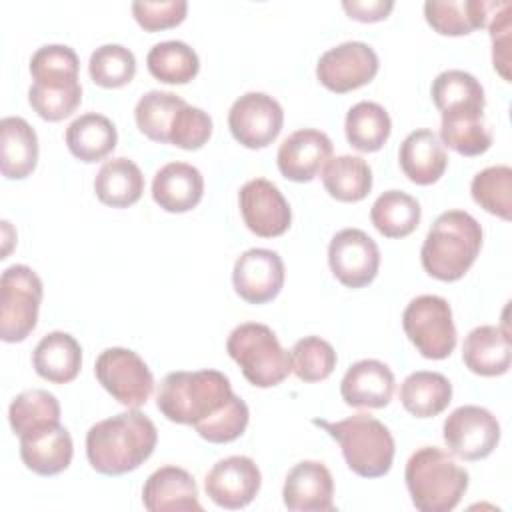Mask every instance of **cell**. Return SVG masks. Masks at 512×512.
Here are the masks:
<instances>
[{"instance_id": "obj_43", "label": "cell", "mask_w": 512, "mask_h": 512, "mask_svg": "<svg viewBox=\"0 0 512 512\" xmlns=\"http://www.w3.org/2000/svg\"><path fill=\"white\" fill-rule=\"evenodd\" d=\"M250 412L246 402L232 394L230 400L208 420L194 426L200 438L212 442V444H228L240 438L248 426Z\"/></svg>"}, {"instance_id": "obj_18", "label": "cell", "mask_w": 512, "mask_h": 512, "mask_svg": "<svg viewBox=\"0 0 512 512\" xmlns=\"http://www.w3.org/2000/svg\"><path fill=\"white\" fill-rule=\"evenodd\" d=\"M332 156V140L316 130L302 128L292 132L278 148V170L286 180L310 182L318 176Z\"/></svg>"}, {"instance_id": "obj_44", "label": "cell", "mask_w": 512, "mask_h": 512, "mask_svg": "<svg viewBox=\"0 0 512 512\" xmlns=\"http://www.w3.org/2000/svg\"><path fill=\"white\" fill-rule=\"evenodd\" d=\"M28 102L32 110L48 122H60L68 118L82 102V86L72 84L64 88H50L32 84L28 90Z\"/></svg>"}, {"instance_id": "obj_47", "label": "cell", "mask_w": 512, "mask_h": 512, "mask_svg": "<svg viewBox=\"0 0 512 512\" xmlns=\"http://www.w3.org/2000/svg\"><path fill=\"white\" fill-rule=\"evenodd\" d=\"M490 38H492V62L494 70L510 82V4L504 2L500 10L492 14L490 22Z\"/></svg>"}, {"instance_id": "obj_10", "label": "cell", "mask_w": 512, "mask_h": 512, "mask_svg": "<svg viewBox=\"0 0 512 512\" xmlns=\"http://www.w3.org/2000/svg\"><path fill=\"white\" fill-rule=\"evenodd\" d=\"M448 450L462 460H482L494 452L500 442V424L496 416L476 404L452 410L442 426Z\"/></svg>"}, {"instance_id": "obj_23", "label": "cell", "mask_w": 512, "mask_h": 512, "mask_svg": "<svg viewBox=\"0 0 512 512\" xmlns=\"http://www.w3.org/2000/svg\"><path fill=\"white\" fill-rule=\"evenodd\" d=\"M398 162L410 182L428 186L444 176L448 156L440 138L432 130L420 128L410 132L402 140L398 150Z\"/></svg>"}, {"instance_id": "obj_29", "label": "cell", "mask_w": 512, "mask_h": 512, "mask_svg": "<svg viewBox=\"0 0 512 512\" xmlns=\"http://www.w3.org/2000/svg\"><path fill=\"white\" fill-rule=\"evenodd\" d=\"M64 140L74 158L92 164L116 148L118 132L110 118L98 112H86L68 124Z\"/></svg>"}, {"instance_id": "obj_1", "label": "cell", "mask_w": 512, "mask_h": 512, "mask_svg": "<svg viewBox=\"0 0 512 512\" xmlns=\"http://www.w3.org/2000/svg\"><path fill=\"white\" fill-rule=\"evenodd\" d=\"M156 442L154 422L138 408H132L90 426L86 432V458L96 472L122 476L140 468L152 456Z\"/></svg>"}, {"instance_id": "obj_33", "label": "cell", "mask_w": 512, "mask_h": 512, "mask_svg": "<svg viewBox=\"0 0 512 512\" xmlns=\"http://www.w3.org/2000/svg\"><path fill=\"white\" fill-rule=\"evenodd\" d=\"M420 204L414 196L402 190L382 192L370 210V220L374 228L386 238H406L420 224Z\"/></svg>"}, {"instance_id": "obj_5", "label": "cell", "mask_w": 512, "mask_h": 512, "mask_svg": "<svg viewBox=\"0 0 512 512\" xmlns=\"http://www.w3.org/2000/svg\"><path fill=\"white\" fill-rule=\"evenodd\" d=\"M312 424L324 428L342 450L348 468L362 478H380L394 462V438L390 430L368 412H358L338 422L314 418Z\"/></svg>"}, {"instance_id": "obj_7", "label": "cell", "mask_w": 512, "mask_h": 512, "mask_svg": "<svg viewBox=\"0 0 512 512\" xmlns=\"http://www.w3.org/2000/svg\"><path fill=\"white\" fill-rule=\"evenodd\" d=\"M44 286L40 276L24 264H14L0 278V338L22 342L38 324Z\"/></svg>"}, {"instance_id": "obj_15", "label": "cell", "mask_w": 512, "mask_h": 512, "mask_svg": "<svg viewBox=\"0 0 512 512\" xmlns=\"http://www.w3.org/2000/svg\"><path fill=\"white\" fill-rule=\"evenodd\" d=\"M232 284L236 294L248 304L274 300L284 286V262L280 254L268 248L242 252L234 262Z\"/></svg>"}, {"instance_id": "obj_2", "label": "cell", "mask_w": 512, "mask_h": 512, "mask_svg": "<svg viewBox=\"0 0 512 512\" xmlns=\"http://www.w3.org/2000/svg\"><path fill=\"white\" fill-rule=\"evenodd\" d=\"M482 248V228L464 210L442 212L428 230L420 260L424 270L442 282L460 280Z\"/></svg>"}, {"instance_id": "obj_13", "label": "cell", "mask_w": 512, "mask_h": 512, "mask_svg": "<svg viewBox=\"0 0 512 512\" xmlns=\"http://www.w3.org/2000/svg\"><path fill=\"white\" fill-rule=\"evenodd\" d=\"M328 264L340 284L348 288H364L378 274L380 250L364 230L344 228L330 240Z\"/></svg>"}, {"instance_id": "obj_35", "label": "cell", "mask_w": 512, "mask_h": 512, "mask_svg": "<svg viewBox=\"0 0 512 512\" xmlns=\"http://www.w3.org/2000/svg\"><path fill=\"white\" fill-rule=\"evenodd\" d=\"M346 140L358 152H376L380 150L392 132V120L384 106L362 100L354 104L344 122Z\"/></svg>"}, {"instance_id": "obj_8", "label": "cell", "mask_w": 512, "mask_h": 512, "mask_svg": "<svg viewBox=\"0 0 512 512\" xmlns=\"http://www.w3.org/2000/svg\"><path fill=\"white\" fill-rule=\"evenodd\" d=\"M402 328L414 348L428 360H444L456 348V326L446 298L422 294L402 312Z\"/></svg>"}, {"instance_id": "obj_4", "label": "cell", "mask_w": 512, "mask_h": 512, "mask_svg": "<svg viewBox=\"0 0 512 512\" xmlns=\"http://www.w3.org/2000/svg\"><path fill=\"white\" fill-rule=\"evenodd\" d=\"M404 480L420 512H450L468 488V472L438 446L418 448L406 462Z\"/></svg>"}, {"instance_id": "obj_11", "label": "cell", "mask_w": 512, "mask_h": 512, "mask_svg": "<svg viewBox=\"0 0 512 512\" xmlns=\"http://www.w3.org/2000/svg\"><path fill=\"white\" fill-rule=\"evenodd\" d=\"M284 124L280 102L264 92H246L234 100L228 112V128L236 142L250 150L272 144Z\"/></svg>"}, {"instance_id": "obj_20", "label": "cell", "mask_w": 512, "mask_h": 512, "mask_svg": "<svg viewBox=\"0 0 512 512\" xmlns=\"http://www.w3.org/2000/svg\"><path fill=\"white\" fill-rule=\"evenodd\" d=\"M144 508L150 512L202 510L198 488L192 474L180 466H160L154 470L142 488Z\"/></svg>"}, {"instance_id": "obj_36", "label": "cell", "mask_w": 512, "mask_h": 512, "mask_svg": "<svg viewBox=\"0 0 512 512\" xmlns=\"http://www.w3.org/2000/svg\"><path fill=\"white\" fill-rule=\"evenodd\" d=\"M150 74L164 84H186L196 78L200 70L198 54L180 40L158 42L146 56Z\"/></svg>"}, {"instance_id": "obj_12", "label": "cell", "mask_w": 512, "mask_h": 512, "mask_svg": "<svg viewBox=\"0 0 512 512\" xmlns=\"http://www.w3.org/2000/svg\"><path fill=\"white\" fill-rule=\"evenodd\" d=\"M378 56L366 42H342L326 50L316 64V78L336 94L366 86L378 72Z\"/></svg>"}, {"instance_id": "obj_3", "label": "cell", "mask_w": 512, "mask_h": 512, "mask_svg": "<svg viewBox=\"0 0 512 512\" xmlns=\"http://www.w3.org/2000/svg\"><path fill=\"white\" fill-rule=\"evenodd\" d=\"M232 394L230 380L218 370H178L160 382L156 406L170 422L196 426L214 416Z\"/></svg>"}, {"instance_id": "obj_41", "label": "cell", "mask_w": 512, "mask_h": 512, "mask_svg": "<svg viewBox=\"0 0 512 512\" xmlns=\"http://www.w3.org/2000/svg\"><path fill=\"white\" fill-rule=\"evenodd\" d=\"M336 350L320 336H304L290 350L292 372L302 382L326 380L336 368Z\"/></svg>"}, {"instance_id": "obj_14", "label": "cell", "mask_w": 512, "mask_h": 512, "mask_svg": "<svg viewBox=\"0 0 512 512\" xmlns=\"http://www.w3.org/2000/svg\"><path fill=\"white\" fill-rule=\"evenodd\" d=\"M238 204L246 228L260 238H276L290 228V204L266 178L248 180L238 192Z\"/></svg>"}, {"instance_id": "obj_27", "label": "cell", "mask_w": 512, "mask_h": 512, "mask_svg": "<svg viewBox=\"0 0 512 512\" xmlns=\"http://www.w3.org/2000/svg\"><path fill=\"white\" fill-rule=\"evenodd\" d=\"M32 366L40 378L52 384L72 382L82 366V348L68 332H48L32 352Z\"/></svg>"}, {"instance_id": "obj_17", "label": "cell", "mask_w": 512, "mask_h": 512, "mask_svg": "<svg viewBox=\"0 0 512 512\" xmlns=\"http://www.w3.org/2000/svg\"><path fill=\"white\" fill-rule=\"evenodd\" d=\"M282 498L292 512H332L334 480L326 464L318 460L294 464L286 474Z\"/></svg>"}, {"instance_id": "obj_19", "label": "cell", "mask_w": 512, "mask_h": 512, "mask_svg": "<svg viewBox=\"0 0 512 512\" xmlns=\"http://www.w3.org/2000/svg\"><path fill=\"white\" fill-rule=\"evenodd\" d=\"M392 394L394 374L388 364L374 358L354 362L340 382V396L352 408H384Z\"/></svg>"}, {"instance_id": "obj_38", "label": "cell", "mask_w": 512, "mask_h": 512, "mask_svg": "<svg viewBox=\"0 0 512 512\" xmlns=\"http://www.w3.org/2000/svg\"><path fill=\"white\" fill-rule=\"evenodd\" d=\"M184 104H186L184 98L174 92H166V90L146 92L136 102V108H134V120L138 130L146 138L166 144L172 118Z\"/></svg>"}, {"instance_id": "obj_9", "label": "cell", "mask_w": 512, "mask_h": 512, "mask_svg": "<svg viewBox=\"0 0 512 512\" xmlns=\"http://www.w3.org/2000/svg\"><path fill=\"white\" fill-rule=\"evenodd\" d=\"M96 380L122 406L140 408L154 390V376L146 362L130 348H106L94 364Z\"/></svg>"}, {"instance_id": "obj_40", "label": "cell", "mask_w": 512, "mask_h": 512, "mask_svg": "<svg viewBox=\"0 0 512 512\" xmlns=\"http://www.w3.org/2000/svg\"><path fill=\"white\" fill-rule=\"evenodd\" d=\"M88 72L92 82L102 88H122L136 74V58L122 44H102L92 52Z\"/></svg>"}, {"instance_id": "obj_26", "label": "cell", "mask_w": 512, "mask_h": 512, "mask_svg": "<svg viewBox=\"0 0 512 512\" xmlns=\"http://www.w3.org/2000/svg\"><path fill=\"white\" fill-rule=\"evenodd\" d=\"M38 164V136L20 116L0 122V168L8 180H24Z\"/></svg>"}, {"instance_id": "obj_28", "label": "cell", "mask_w": 512, "mask_h": 512, "mask_svg": "<svg viewBox=\"0 0 512 512\" xmlns=\"http://www.w3.org/2000/svg\"><path fill=\"white\" fill-rule=\"evenodd\" d=\"M500 4L484 0H428L424 2V18L442 36H464L486 26L490 10L500 8Z\"/></svg>"}, {"instance_id": "obj_22", "label": "cell", "mask_w": 512, "mask_h": 512, "mask_svg": "<svg viewBox=\"0 0 512 512\" xmlns=\"http://www.w3.org/2000/svg\"><path fill=\"white\" fill-rule=\"evenodd\" d=\"M204 194V178L200 170L186 162L164 164L152 180L154 202L172 214H182L198 206Z\"/></svg>"}, {"instance_id": "obj_32", "label": "cell", "mask_w": 512, "mask_h": 512, "mask_svg": "<svg viewBox=\"0 0 512 512\" xmlns=\"http://www.w3.org/2000/svg\"><path fill=\"white\" fill-rule=\"evenodd\" d=\"M322 184L340 202H360L370 194L372 170L364 158L342 154L324 164Z\"/></svg>"}, {"instance_id": "obj_42", "label": "cell", "mask_w": 512, "mask_h": 512, "mask_svg": "<svg viewBox=\"0 0 512 512\" xmlns=\"http://www.w3.org/2000/svg\"><path fill=\"white\" fill-rule=\"evenodd\" d=\"M440 140L462 156H480L492 146L484 118H442Z\"/></svg>"}, {"instance_id": "obj_46", "label": "cell", "mask_w": 512, "mask_h": 512, "mask_svg": "<svg viewBox=\"0 0 512 512\" xmlns=\"http://www.w3.org/2000/svg\"><path fill=\"white\" fill-rule=\"evenodd\" d=\"M188 12V4L184 0H162V2H148L138 0L132 2V14L140 28L148 32H158L166 28L178 26Z\"/></svg>"}, {"instance_id": "obj_24", "label": "cell", "mask_w": 512, "mask_h": 512, "mask_svg": "<svg viewBox=\"0 0 512 512\" xmlns=\"http://www.w3.org/2000/svg\"><path fill=\"white\" fill-rule=\"evenodd\" d=\"M72 454V436L62 424L20 438V458L24 466L38 476L64 472L72 462Z\"/></svg>"}, {"instance_id": "obj_31", "label": "cell", "mask_w": 512, "mask_h": 512, "mask_svg": "<svg viewBox=\"0 0 512 512\" xmlns=\"http://www.w3.org/2000/svg\"><path fill=\"white\" fill-rule=\"evenodd\" d=\"M400 402L416 418H434L452 402V384L440 372H412L400 384Z\"/></svg>"}, {"instance_id": "obj_25", "label": "cell", "mask_w": 512, "mask_h": 512, "mask_svg": "<svg viewBox=\"0 0 512 512\" xmlns=\"http://www.w3.org/2000/svg\"><path fill=\"white\" fill-rule=\"evenodd\" d=\"M466 368L478 376H502L510 368V336L500 326L484 324L468 332L462 344Z\"/></svg>"}, {"instance_id": "obj_37", "label": "cell", "mask_w": 512, "mask_h": 512, "mask_svg": "<svg viewBox=\"0 0 512 512\" xmlns=\"http://www.w3.org/2000/svg\"><path fill=\"white\" fill-rule=\"evenodd\" d=\"M80 60L70 46L46 44L38 48L30 58V74L34 84L64 88L78 84Z\"/></svg>"}, {"instance_id": "obj_6", "label": "cell", "mask_w": 512, "mask_h": 512, "mask_svg": "<svg viewBox=\"0 0 512 512\" xmlns=\"http://www.w3.org/2000/svg\"><path fill=\"white\" fill-rule=\"evenodd\" d=\"M226 352L256 388L278 386L292 372L290 354L266 324L244 322L236 326L226 340Z\"/></svg>"}, {"instance_id": "obj_48", "label": "cell", "mask_w": 512, "mask_h": 512, "mask_svg": "<svg viewBox=\"0 0 512 512\" xmlns=\"http://www.w3.org/2000/svg\"><path fill=\"white\" fill-rule=\"evenodd\" d=\"M342 8L352 20L358 22H380L388 18V14L394 8L392 0H352V2H342Z\"/></svg>"}, {"instance_id": "obj_16", "label": "cell", "mask_w": 512, "mask_h": 512, "mask_svg": "<svg viewBox=\"0 0 512 512\" xmlns=\"http://www.w3.org/2000/svg\"><path fill=\"white\" fill-rule=\"evenodd\" d=\"M262 484V474L256 462L248 456H228L218 460L206 474L204 488L208 498L228 510L248 506Z\"/></svg>"}, {"instance_id": "obj_34", "label": "cell", "mask_w": 512, "mask_h": 512, "mask_svg": "<svg viewBox=\"0 0 512 512\" xmlns=\"http://www.w3.org/2000/svg\"><path fill=\"white\" fill-rule=\"evenodd\" d=\"M10 428L18 438L60 424V402L42 388L20 392L8 408Z\"/></svg>"}, {"instance_id": "obj_39", "label": "cell", "mask_w": 512, "mask_h": 512, "mask_svg": "<svg viewBox=\"0 0 512 512\" xmlns=\"http://www.w3.org/2000/svg\"><path fill=\"white\" fill-rule=\"evenodd\" d=\"M474 202L486 212L510 220L512 212V168L496 164L480 170L470 184Z\"/></svg>"}, {"instance_id": "obj_45", "label": "cell", "mask_w": 512, "mask_h": 512, "mask_svg": "<svg viewBox=\"0 0 512 512\" xmlns=\"http://www.w3.org/2000/svg\"><path fill=\"white\" fill-rule=\"evenodd\" d=\"M212 136V118L198 106L184 104L172 118L168 142L182 150H198Z\"/></svg>"}, {"instance_id": "obj_30", "label": "cell", "mask_w": 512, "mask_h": 512, "mask_svg": "<svg viewBox=\"0 0 512 512\" xmlns=\"http://www.w3.org/2000/svg\"><path fill=\"white\" fill-rule=\"evenodd\" d=\"M96 198L112 208H128L136 204L144 192V176L130 158L106 160L94 178Z\"/></svg>"}, {"instance_id": "obj_21", "label": "cell", "mask_w": 512, "mask_h": 512, "mask_svg": "<svg viewBox=\"0 0 512 512\" xmlns=\"http://www.w3.org/2000/svg\"><path fill=\"white\" fill-rule=\"evenodd\" d=\"M432 100L442 118H484V88L464 70H444L432 82Z\"/></svg>"}]
</instances>
